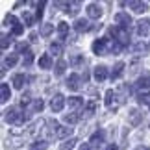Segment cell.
Masks as SVG:
<instances>
[{
    "mask_svg": "<svg viewBox=\"0 0 150 150\" xmlns=\"http://www.w3.org/2000/svg\"><path fill=\"white\" fill-rule=\"evenodd\" d=\"M109 33L113 35L115 41H119L120 45H128L130 41V28H122V26H115V28H109Z\"/></svg>",
    "mask_w": 150,
    "mask_h": 150,
    "instance_id": "1",
    "label": "cell"
},
{
    "mask_svg": "<svg viewBox=\"0 0 150 150\" xmlns=\"http://www.w3.org/2000/svg\"><path fill=\"white\" fill-rule=\"evenodd\" d=\"M4 120L6 122H9V124H17V126H21L22 122H24V115L22 113H17V109H8V111H4Z\"/></svg>",
    "mask_w": 150,
    "mask_h": 150,
    "instance_id": "2",
    "label": "cell"
},
{
    "mask_svg": "<svg viewBox=\"0 0 150 150\" xmlns=\"http://www.w3.org/2000/svg\"><path fill=\"white\" fill-rule=\"evenodd\" d=\"M108 41L109 39L108 37H102V39H96V41L93 43V54H96V56H104L106 54V50H108Z\"/></svg>",
    "mask_w": 150,
    "mask_h": 150,
    "instance_id": "3",
    "label": "cell"
},
{
    "mask_svg": "<svg viewBox=\"0 0 150 150\" xmlns=\"http://www.w3.org/2000/svg\"><path fill=\"white\" fill-rule=\"evenodd\" d=\"M63 108H65V96L59 95V93L54 95V98L50 100V109H52L54 113H59Z\"/></svg>",
    "mask_w": 150,
    "mask_h": 150,
    "instance_id": "4",
    "label": "cell"
},
{
    "mask_svg": "<svg viewBox=\"0 0 150 150\" xmlns=\"http://www.w3.org/2000/svg\"><path fill=\"white\" fill-rule=\"evenodd\" d=\"M137 33H139V37H150V21L148 19H141L137 22Z\"/></svg>",
    "mask_w": 150,
    "mask_h": 150,
    "instance_id": "5",
    "label": "cell"
},
{
    "mask_svg": "<svg viewBox=\"0 0 150 150\" xmlns=\"http://www.w3.org/2000/svg\"><path fill=\"white\" fill-rule=\"evenodd\" d=\"M115 21H117L119 26H122V28H130V24H132V17L126 13V11H119V13L115 15Z\"/></svg>",
    "mask_w": 150,
    "mask_h": 150,
    "instance_id": "6",
    "label": "cell"
},
{
    "mask_svg": "<svg viewBox=\"0 0 150 150\" xmlns=\"http://www.w3.org/2000/svg\"><path fill=\"white\" fill-rule=\"evenodd\" d=\"M85 11H87V17H89V19H100V17H102V8H100L98 4H95V2L89 4Z\"/></svg>",
    "mask_w": 150,
    "mask_h": 150,
    "instance_id": "7",
    "label": "cell"
},
{
    "mask_svg": "<svg viewBox=\"0 0 150 150\" xmlns=\"http://www.w3.org/2000/svg\"><path fill=\"white\" fill-rule=\"evenodd\" d=\"M128 6L135 11V13H145V11L148 9V4H146V2H137V0H132V2H128Z\"/></svg>",
    "mask_w": 150,
    "mask_h": 150,
    "instance_id": "8",
    "label": "cell"
},
{
    "mask_svg": "<svg viewBox=\"0 0 150 150\" xmlns=\"http://www.w3.org/2000/svg\"><path fill=\"white\" fill-rule=\"evenodd\" d=\"M74 28H76V32L82 33V32H89L93 26H91V22H89V21H85V19H78L76 22H74Z\"/></svg>",
    "mask_w": 150,
    "mask_h": 150,
    "instance_id": "9",
    "label": "cell"
},
{
    "mask_svg": "<svg viewBox=\"0 0 150 150\" xmlns=\"http://www.w3.org/2000/svg\"><path fill=\"white\" fill-rule=\"evenodd\" d=\"M67 87L71 91H78L80 89V76L78 74H71V76L67 78Z\"/></svg>",
    "mask_w": 150,
    "mask_h": 150,
    "instance_id": "10",
    "label": "cell"
},
{
    "mask_svg": "<svg viewBox=\"0 0 150 150\" xmlns=\"http://www.w3.org/2000/svg\"><path fill=\"white\" fill-rule=\"evenodd\" d=\"M106 78H108V69L104 65L95 67V80H96V82H104Z\"/></svg>",
    "mask_w": 150,
    "mask_h": 150,
    "instance_id": "11",
    "label": "cell"
},
{
    "mask_svg": "<svg viewBox=\"0 0 150 150\" xmlns=\"http://www.w3.org/2000/svg\"><path fill=\"white\" fill-rule=\"evenodd\" d=\"M122 50V45L119 41H115V39H109L108 41V52H111V54H119V52Z\"/></svg>",
    "mask_w": 150,
    "mask_h": 150,
    "instance_id": "12",
    "label": "cell"
},
{
    "mask_svg": "<svg viewBox=\"0 0 150 150\" xmlns=\"http://www.w3.org/2000/svg\"><path fill=\"white\" fill-rule=\"evenodd\" d=\"M115 98H117V95L113 93V89H108L106 91V106L108 108H117L119 104H115Z\"/></svg>",
    "mask_w": 150,
    "mask_h": 150,
    "instance_id": "13",
    "label": "cell"
},
{
    "mask_svg": "<svg viewBox=\"0 0 150 150\" xmlns=\"http://www.w3.org/2000/svg\"><path fill=\"white\" fill-rule=\"evenodd\" d=\"M0 95H2V98H0V100H2V104H6V102L11 98V91H9V85L8 83H2V85H0Z\"/></svg>",
    "mask_w": 150,
    "mask_h": 150,
    "instance_id": "14",
    "label": "cell"
},
{
    "mask_svg": "<svg viewBox=\"0 0 150 150\" xmlns=\"http://www.w3.org/2000/svg\"><path fill=\"white\" fill-rule=\"evenodd\" d=\"M71 134H72V128H69V126H59L57 132H56V137H59V139H67Z\"/></svg>",
    "mask_w": 150,
    "mask_h": 150,
    "instance_id": "15",
    "label": "cell"
},
{
    "mask_svg": "<svg viewBox=\"0 0 150 150\" xmlns=\"http://www.w3.org/2000/svg\"><path fill=\"white\" fill-rule=\"evenodd\" d=\"M65 8H67V13L69 15H76L78 11H80V2H78V0H74V2H67Z\"/></svg>",
    "mask_w": 150,
    "mask_h": 150,
    "instance_id": "16",
    "label": "cell"
},
{
    "mask_svg": "<svg viewBox=\"0 0 150 150\" xmlns=\"http://www.w3.org/2000/svg\"><path fill=\"white\" fill-rule=\"evenodd\" d=\"M11 82H13L15 89H22V85H24V82H26V76H24V74H15Z\"/></svg>",
    "mask_w": 150,
    "mask_h": 150,
    "instance_id": "17",
    "label": "cell"
},
{
    "mask_svg": "<svg viewBox=\"0 0 150 150\" xmlns=\"http://www.w3.org/2000/svg\"><path fill=\"white\" fill-rule=\"evenodd\" d=\"M137 102H139L141 106H148L150 108V93H148V91L139 93V95H137Z\"/></svg>",
    "mask_w": 150,
    "mask_h": 150,
    "instance_id": "18",
    "label": "cell"
},
{
    "mask_svg": "<svg viewBox=\"0 0 150 150\" xmlns=\"http://www.w3.org/2000/svg\"><path fill=\"white\" fill-rule=\"evenodd\" d=\"M82 106H83V98H80V96H71V98H69V108L78 109Z\"/></svg>",
    "mask_w": 150,
    "mask_h": 150,
    "instance_id": "19",
    "label": "cell"
},
{
    "mask_svg": "<svg viewBox=\"0 0 150 150\" xmlns=\"http://www.w3.org/2000/svg\"><path fill=\"white\" fill-rule=\"evenodd\" d=\"M122 72H124V63H122V61H119L117 65L113 67V71H111V80L119 78V76H120V74H122Z\"/></svg>",
    "mask_w": 150,
    "mask_h": 150,
    "instance_id": "20",
    "label": "cell"
},
{
    "mask_svg": "<svg viewBox=\"0 0 150 150\" xmlns=\"http://www.w3.org/2000/svg\"><path fill=\"white\" fill-rule=\"evenodd\" d=\"M137 87L139 89H146V87H150V74H146V76H141L139 80H137Z\"/></svg>",
    "mask_w": 150,
    "mask_h": 150,
    "instance_id": "21",
    "label": "cell"
},
{
    "mask_svg": "<svg viewBox=\"0 0 150 150\" xmlns=\"http://www.w3.org/2000/svg\"><path fill=\"white\" fill-rule=\"evenodd\" d=\"M39 67H41V69H50L52 67V59H50L48 54H45V56L39 57Z\"/></svg>",
    "mask_w": 150,
    "mask_h": 150,
    "instance_id": "22",
    "label": "cell"
},
{
    "mask_svg": "<svg viewBox=\"0 0 150 150\" xmlns=\"http://www.w3.org/2000/svg\"><path fill=\"white\" fill-rule=\"evenodd\" d=\"M139 120H141V113L137 111V109H132V111H130V124L132 126H137V124H139Z\"/></svg>",
    "mask_w": 150,
    "mask_h": 150,
    "instance_id": "23",
    "label": "cell"
},
{
    "mask_svg": "<svg viewBox=\"0 0 150 150\" xmlns=\"http://www.w3.org/2000/svg\"><path fill=\"white\" fill-rule=\"evenodd\" d=\"M63 120H65L67 124H74V122L80 120V115L78 113H67V115H63Z\"/></svg>",
    "mask_w": 150,
    "mask_h": 150,
    "instance_id": "24",
    "label": "cell"
},
{
    "mask_svg": "<svg viewBox=\"0 0 150 150\" xmlns=\"http://www.w3.org/2000/svg\"><path fill=\"white\" fill-rule=\"evenodd\" d=\"M54 69H56V74H57V76H61V74L65 72V69H67V61L65 59H59V61L56 63Z\"/></svg>",
    "mask_w": 150,
    "mask_h": 150,
    "instance_id": "25",
    "label": "cell"
},
{
    "mask_svg": "<svg viewBox=\"0 0 150 150\" xmlns=\"http://www.w3.org/2000/svg\"><path fill=\"white\" fill-rule=\"evenodd\" d=\"M57 32H59L61 39H65L67 33H69V24H67V22H59V24H57Z\"/></svg>",
    "mask_w": 150,
    "mask_h": 150,
    "instance_id": "26",
    "label": "cell"
},
{
    "mask_svg": "<svg viewBox=\"0 0 150 150\" xmlns=\"http://www.w3.org/2000/svg\"><path fill=\"white\" fill-rule=\"evenodd\" d=\"M4 24H6V26H11V28H15L17 24H19V19H17L15 15H8V17L4 19Z\"/></svg>",
    "mask_w": 150,
    "mask_h": 150,
    "instance_id": "27",
    "label": "cell"
},
{
    "mask_svg": "<svg viewBox=\"0 0 150 150\" xmlns=\"http://www.w3.org/2000/svg\"><path fill=\"white\" fill-rule=\"evenodd\" d=\"M52 30H54V26H52V24H43L41 30H39V33H41L43 37H48L50 33H52Z\"/></svg>",
    "mask_w": 150,
    "mask_h": 150,
    "instance_id": "28",
    "label": "cell"
},
{
    "mask_svg": "<svg viewBox=\"0 0 150 150\" xmlns=\"http://www.w3.org/2000/svg\"><path fill=\"white\" fill-rule=\"evenodd\" d=\"M50 52H52L54 56H59L61 52H63V47H61V43H52V45H50Z\"/></svg>",
    "mask_w": 150,
    "mask_h": 150,
    "instance_id": "29",
    "label": "cell"
},
{
    "mask_svg": "<svg viewBox=\"0 0 150 150\" xmlns=\"http://www.w3.org/2000/svg\"><path fill=\"white\" fill-rule=\"evenodd\" d=\"M74 145H76V139H67V141L59 146V150H72Z\"/></svg>",
    "mask_w": 150,
    "mask_h": 150,
    "instance_id": "30",
    "label": "cell"
},
{
    "mask_svg": "<svg viewBox=\"0 0 150 150\" xmlns=\"http://www.w3.org/2000/svg\"><path fill=\"white\" fill-rule=\"evenodd\" d=\"M0 39H2V41H0V48H2V50L8 48L9 45H11V35H2Z\"/></svg>",
    "mask_w": 150,
    "mask_h": 150,
    "instance_id": "31",
    "label": "cell"
},
{
    "mask_svg": "<svg viewBox=\"0 0 150 150\" xmlns=\"http://www.w3.org/2000/svg\"><path fill=\"white\" fill-rule=\"evenodd\" d=\"M33 111H43V108H45V102L41 100V98H35L33 100Z\"/></svg>",
    "mask_w": 150,
    "mask_h": 150,
    "instance_id": "32",
    "label": "cell"
},
{
    "mask_svg": "<svg viewBox=\"0 0 150 150\" xmlns=\"http://www.w3.org/2000/svg\"><path fill=\"white\" fill-rule=\"evenodd\" d=\"M15 50H17V54H22V52H24V54H28V52H30V50H28V43H19V45L15 47Z\"/></svg>",
    "mask_w": 150,
    "mask_h": 150,
    "instance_id": "33",
    "label": "cell"
},
{
    "mask_svg": "<svg viewBox=\"0 0 150 150\" xmlns=\"http://www.w3.org/2000/svg\"><path fill=\"white\" fill-rule=\"evenodd\" d=\"M102 139H104V134H102L100 130H98V132H95V134L91 135V143H95V145H96V143H100Z\"/></svg>",
    "mask_w": 150,
    "mask_h": 150,
    "instance_id": "34",
    "label": "cell"
},
{
    "mask_svg": "<svg viewBox=\"0 0 150 150\" xmlns=\"http://www.w3.org/2000/svg\"><path fill=\"white\" fill-rule=\"evenodd\" d=\"M47 146H48L47 141H37V143H33L32 150H47Z\"/></svg>",
    "mask_w": 150,
    "mask_h": 150,
    "instance_id": "35",
    "label": "cell"
},
{
    "mask_svg": "<svg viewBox=\"0 0 150 150\" xmlns=\"http://www.w3.org/2000/svg\"><path fill=\"white\" fill-rule=\"evenodd\" d=\"M15 63H17V56H15V54H11V56H8V57H6L4 65H6V67H13Z\"/></svg>",
    "mask_w": 150,
    "mask_h": 150,
    "instance_id": "36",
    "label": "cell"
},
{
    "mask_svg": "<svg viewBox=\"0 0 150 150\" xmlns=\"http://www.w3.org/2000/svg\"><path fill=\"white\" fill-rule=\"evenodd\" d=\"M32 63H33V54H32V52H28V54L24 56V59H22V65H24V67H30Z\"/></svg>",
    "mask_w": 150,
    "mask_h": 150,
    "instance_id": "37",
    "label": "cell"
},
{
    "mask_svg": "<svg viewBox=\"0 0 150 150\" xmlns=\"http://www.w3.org/2000/svg\"><path fill=\"white\" fill-rule=\"evenodd\" d=\"M30 104V93H22L21 95V106L24 108V106H28Z\"/></svg>",
    "mask_w": 150,
    "mask_h": 150,
    "instance_id": "38",
    "label": "cell"
},
{
    "mask_svg": "<svg viewBox=\"0 0 150 150\" xmlns=\"http://www.w3.org/2000/svg\"><path fill=\"white\" fill-rule=\"evenodd\" d=\"M11 32H13V35H21V33L24 32V28H22V24L19 22V24H17L15 28H11Z\"/></svg>",
    "mask_w": 150,
    "mask_h": 150,
    "instance_id": "39",
    "label": "cell"
},
{
    "mask_svg": "<svg viewBox=\"0 0 150 150\" xmlns=\"http://www.w3.org/2000/svg\"><path fill=\"white\" fill-rule=\"evenodd\" d=\"M95 109H96V102H95V100H91V102L87 104V113H89V115H93V113H95Z\"/></svg>",
    "mask_w": 150,
    "mask_h": 150,
    "instance_id": "40",
    "label": "cell"
},
{
    "mask_svg": "<svg viewBox=\"0 0 150 150\" xmlns=\"http://www.w3.org/2000/svg\"><path fill=\"white\" fill-rule=\"evenodd\" d=\"M43 8H45V2L37 4V11H35V17H37V19H41V17H43Z\"/></svg>",
    "mask_w": 150,
    "mask_h": 150,
    "instance_id": "41",
    "label": "cell"
},
{
    "mask_svg": "<svg viewBox=\"0 0 150 150\" xmlns=\"http://www.w3.org/2000/svg\"><path fill=\"white\" fill-rule=\"evenodd\" d=\"M82 61H83V57H82V56H74L72 59H71V63H72L74 67H78V65H80V63H82Z\"/></svg>",
    "mask_w": 150,
    "mask_h": 150,
    "instance_id": "42",
    "label": "cell"
},
{
    "mask_svg": "<svg viewBox=\"0 0 150 150\" xmlns=\"http://www.w3.org/2000/svg\"><path fill=\"white\" fill-rule=\"evenodd\" d=\"M24 21H26V26H32V24H33L32 15H28V13H24Z\"/></svg>",
    "mask_w": 150,
    "mask_h": 150,
    "instance_id": "43",
    "label": "cell"
},
{
    "mask_svg": "<svg viewBox=\"0 0 150 150\" xmlns=\"http://www.w3.org/2000/svg\"><path fill=\"white\" fill-rule=\"evenodd\" d=\"M106 150H119V146H117V145H109Z\"/></svg>",
    "mask_w": 150,
    "mask_h": 150,
    "instance_id": "44",
    "label": "cell"
},
{
    "mask_svg": "<svg viewBox=\"0 0 150 150\" xmlns=\"http://www.w3.org/2000/svg\"><path fill=\"white\" fill-rule=\"evenodd\" d=\"M145 48H146V47H145L143 43H141V45H137V47H135V50H145Z\"/></svg>",
    "mask_w": 150,
    "mask_h": 150,
    "instance_id": "45",
    "label": "cell"
},
{
    "mask_svg": "<svg viewBox=\"0 0 150 150\" xmlns=\"http://www.w3.org/2000/svg\"><path fill=\"white\" fill-rule=\"evenodd\" d=\"M80 150H89V145H87V143H83V145L80 146Z\"/></svg>",
    "mask_w": 150,
    "mask_h": 150,
    "instance_id": "46",
    "label": "cell"
},
{
    "mask_svg": "<svg viewBox=\"0 0 150 150\" xmlns=\"http://www.w3.org/2000/svg\"><path fill=\"white\" fill-rule=\"evenodd\" d=\"M146 150H150V148H146Z\"/></svg>",
    "mask_w": 150,
    "mask_h": 150,
    "instance_id": "47",
    "label": "cell"
}]
</instances>
